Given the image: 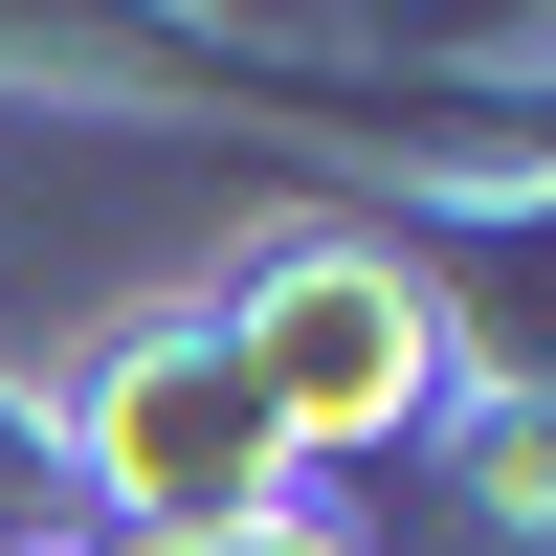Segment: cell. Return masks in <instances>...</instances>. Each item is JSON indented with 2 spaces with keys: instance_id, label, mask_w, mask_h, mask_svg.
Segmentation results:
<instances>
[{
  "instance_id": "obj_5",
  "label": "cell",
  "mask_w": 556,
  "mask_h": 556,
  "mask_svg": "<svg viewBox=\"0 0 556 556\" xmlns=\"http://www.w3.org/2000/svg\"><path fill=\"white\" fill-rule=\"evenodd\" d=\"M112 556H134V534H112ZM223 556H312V534H223Z\"/></svg>"
},
{
  "instance_id": "obj_1",
  "label": "cell",
  "mask_w": 556,
  "mask_h": 556,
  "mask_svg": "<svg viewBox=\"0 0 556 556\" xmlns=\"http://www.w3.org/2000/svg\"><path fill=\"white\" fill-rule=\"evenodd\" d=\"M67 468L112 490V534H134V556L290 534V424L245 401L223 312H156V334H112V356H89V401H67Z\"/></svg>"
},
{
  "instance_id": "obj_3",
  "label": "cell",
  "mask_w": 556,
  "mask_h": 556,
  "mask_svg": "<svg viewBox=\"0 0 556 556\" xmlns=\"http://www.w3.org/2000/svg\"><path fill=\"white\" fill-rule=\"evenodd\" d=\"M0 67H45L67 112H334V89H290L223 0H0Z\"/></svg>"
},
{
  "instance_id": "obj_2",
  "label": "cell",
  "mask_w": 556,
  "mask_h": 556,
  "mask_svg": "<svg viewBox=\"0 0 556 556\" xmlns=\"http://www.w3.org/2000/svg\"><path fill=\"white\" fill-rule=\"evenodd\" d=\"M223 356H245V401L290 424V468L312 445H401L445 401V312H424L401 245H290L267 290H223Z\"/></svg>"
},
{
  "instance_id": "obj_4",
  "label": "cell",
  "mask_w": 556,
  "mask_h": 556,
  "mask_svg": "<svg viewBox=\"0 0 556 556\" xmlns=\"http://www.w3.org/2000/svg\"><path fill=\"white\" fill-rule=\"evenodd\" d=\"M424 67H556V0H424Z\"/></svg>"
}]
</instances>
